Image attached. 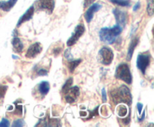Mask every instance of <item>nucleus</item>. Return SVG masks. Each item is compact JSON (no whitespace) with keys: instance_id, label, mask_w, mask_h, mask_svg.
I'll use <instances>...</instances> for the list:
<instances>
[{"instance_id":"obj_1","label":"nucleus","mask_w":154,"mask_h":127,"mask_svg":"<svg viewBox=\"0 0 154 127\" xmlns=\"http://www.w3.org/2000/svg\"><path fill=\"white\" fill-rule=\"evenodd\" d=\"M122 31L123 27L117 23L111 28L104 27L99 31V39L107 44H113Z\"/></svg>"},{"instance_id":"obj_2","label":"nucleus","mask_w":154,"mask_h":127,"mask_svg":"<svg viewBox=\"0 0 154 127\" xmlns=\"http://www.w3.org/2000/svg\"><path fill=\"white\" fill-rule=\"evenodd\" d=\"M112 100L114 103L117 104L120 102L130 105L132 103V94L130 90L126 85H123L117 90H114L111 94Z\"/></svg>"},{"instance_id":"obj_3","label":"nucleus","mask_w":154,"mask_h":127,"mask_svg":"<svg viewBox=\"0 0 154 127\" xmlns=\"http://www.w3.org/2000/svg\"><path fill=\"white\" fill-rule=\"evenodd\" d=\"M114 76L116 79H120L129 85L132 82V76L131 74L130 69L129 65L126 63H122L117 66Z\"/></svg>"},{"instance_id":"obj_4","label":"nucleus","mask_w":154,"mask_h":127,"mask_svg":"<svg viewBox=\"0 0 154 127\" xmlns=\"http://www.w3.org/2000/svg\"><path fill=\"white\" fill-rule=\"evenodd\" d=\"M98 58L101 64L105 66L110 65L114 58V53H113L112 49L107 46L102 47L99 50Z\"/></svg>"},{"instance_id":"obj_5","label":"nucleus","mask_w":154,"mask_h":127,"mask_svg":"<svg viewBox=\"0 0 154 127\" xmlns=\"http://www.w3.org/2000/svg\"><path fill=\"white\" fill-rule=\"evenodd\" d=\"M150 55L149 52H145V53L138 54V58H137V67L140 71L145 74V71L147 70V67L150 63Z\"/></svg>"},{"instance_id":"obj_6","label":"nucleus","mask_w":154,"mask_h":127,"mask_svg":"<svg viewBox=\"0 0 154 127\" xmlns=\"http://www.w3.org/2000/svg\"><path fill=\"white\" fill-rule=\"evenodd\" d=\"M85 32V26L83 23L78 24L75 28V31L72 33L71 37H69V40H67V46H72L74 44L78 42V40H79L80 37L84 34V33Z\"/></svg>"},{"instance_id":"obj_7","label":"nucleus","mask_w":154,"mask_h":127,"mask_svg":"<svg viewBox=\"0 0 154 127\" xmlns=\"http://www.w3.org/2000/svg\"><path fill=\"white\" fill-rule=\"evenodd\" d=\"M35 4L38 10H45L48 13H51L55 7V0H37Z\"/></svg>"},{"instance_id":"obj_8","label":"nucleus","mask_w":154,"mask_h":127,"mask_svg":"<svg viewBox=\"0 0 154 127\" xmlns=\"http://www.w3.org/2000/svg\"><path fill=\"white\" fill-rule=\"evenodd\" d=\"M80 95V89L78 86L71 87L65 94V100L68 103L75 102Z\"/></svg>"},{"instance_id":"obj_9","label":"nucleus","mask_w":154,"mask_h":127,"mask_svg":"<svg viewBox=\"0 0 154 127\" xmlns=\"http://www.w3.org/2000/svg\"><path fill=\"white\" fill-rule=\"evenodd\" d=\"M42 43H39V42H36V43H34L29 47L25 56L27 58H35L38 55H39L42 52Z\"/></svg>"},{"instance_id":"obj_10","label":"nucleus","mask_w":154,"mask_h":127,"mask_svg":"<svg viewBox=\"0 0 154 127\" xmlns=\"http://www.w3.org/2000/svg\"><path fill=\"white\" fill-rule=\"evenodd\" d=\"M102 8V5L99 3H93L90 6H89L88 9L84 13V18L87 22H90L93 19L94 13H96L98 10H99Z\"/></svg>"},{"instance_id":"obj_11","label":"nucleus","mask_w":154,"mask_h":127,"mask_svg":"<svg viewBox=\"0 0 154 127\" xmlns=\"http://www.w3.org/2000/svg\"><path fill=\"white\" fill-rule=\"evenodd\" d=\"M113 13H114V16H115L116 22L117 24L120 25L121 26H125L127 22V13L123 10H120L119 9L115 8L113 10Z\"/></svg>"},{"instance_id":"obj_12","label":"nucleus","mask_w":154,"mask_h":127,"mask_svg":"<svg viewBox=\"0 0 154 127\" xmlns=\"http://www.w3.org/2000/svg\"><path fill=\"white\" fill-rule=\"evenodd\" d=\"M34 11H35V7L34 5L30 6L29 8L27 9L26 11L20 16V18L18 20L17 24V27H19L22 25L23 23H24L26 21H29V19H31L32 18L33 14H34Z\"/></svg>"},{"instance_id":"obj_13","label":"nucleus","mask_w":154,"mask_h":127,"mask_svg":"<svg viewBox=\"0 0 154 127\" xmlns=\"http://www.w3.org/2000/svg\"><path fill=\"white\" fill-rule=\"evenodd\" d=\"M11 44L13 46V49L15 52H17V53H21L23 52V44L21 40L17 36L14 37V38L11 40Z\"/></svg>"},{"instance_id":"obj_14","label":"nucleus","mask_w":154,"mask_h":127,"mask_svg":"<svg viewBox=\"0 0 154 127\" xmlns=\"http://www.w3.org/2000/svg\"><path fill=\"white\" fill-rule=\"evenodd\" d=\"M17 0H8V1H0V10L8 12L15 5Z\"/></svg>"},{"instance_id":"obj_15","label":"nucleus","mask_w":154,"mask_h":127,"mask_svg":"<svg viewBox=\"0 0 154 127\" xmlns=\"http://www.w3.org/2000/svg\"><path fill=\"white\" fill-rule=\"evenodd\" d=\"M138 41H139V38L138 37H134L132 40H131V43L129 44V49H128V52H127V56H126V59L127 61H130L132 59V55H133V52L135 51V47L138 45Z\"/></svg>"},{"instance_id":"obj_16","label":"nucleus","mask_w":154,"mask_h":127,"mask_svg":"<svg viewBox=\"0 0 154 127\" xmlns=\"http://www.w3.org/2000/svg\"><path fill=\"white\" fill-rule=\"evenodd\" d=\"M50 91V84L47 81H43L38 85V91L42 95L45 96Z\"/></svg>"},{"instance_id":"obj_17","label":"nucleus","mask_w":154,"mask_h":127,"mask_svg":"<svg viewBox=\"0 0 154 127\" xmlns=\"http://www.w3.org/2000/svg\"><path fill=\"white\" fill-rule=\"evenodd\" d=\"M81 61H82V60L81 59H77V60H71L69 62H68L67 67L68 68H69V72H70L71 73H73V72L75 71V69H76V67L81 64Z\"/></svg>"},{"instance_id":"obj_18","label":"nucleus","mask_w":154,"mask_h":127,"mask_svg":"<svg viewBox=\"0 0 154 127\" xmlns=\"http://www.w3.org/2000/svg\"><path fill=\"white\" fill-rule=\"evenodd\" d=\"M111 2L122 7H129L131 5L130 0H110Z\"/></svg>"},{"instance_id":"obj_19","label":"nucleus","mask_w":154,"mask_h":127,"mask_svg":"<svg viewBox=\"0 0 154 127\" xmlns=\"http://www.w3.org/2000/svg\"><path fill=\"white\" fill-rule=\"evenodd\" d=\"M127 108L124 105H120L117 107V114L120 117H124L127 114Z\"/></svg>"},{"instance_id":"obj_20","label":"nucleus","mask_w":154,"mask_h":127,"mask_svg":"<svg viewBox=\"0 0 154 127\" xmlns=\"http://www.w3.org/2000/svg\"><path fill=\"white\" fill-rule=\"evenodd\" d=\"M72 83H73V79L71 77L66 81V83H65L64 85L63 86V88H62V92H63V94H65L68 91H69V88L72 87Z\"/></svg>"},{"instance_id":"obj_21","label":"nucleus","mask_w":154,"mask_h":127,"mask_svg":"<svg viewBox=\"0 0 154 127\" xmlns=\"http://www.w3.org/2000/svg\"><path fill=\"white\" fill-rule=\"evenodd\" d=\"M147 11L150 16L153 14V0H147Z\"/></svg>"},{"instance_id":"obj_22","label":"nucleus","mask_w":154,"mask_h":127,"mask_svg":"<svg viewBox=\"0 0 154 127\" xmlns=\"http://www.w3.org/2000/svg\"><path fill=\"white\" fill-rule=\"evenodd\" d=\"M7 90H8L7 86L0 85V100H2L3 99H4Z\"/></svg>"},{"instance_id":"obj_23","label":"nucleus","mask_w":154,"mask_h":127,"mask_svg":"<svg viewBox=\"0 0 154 127\" xmlns=\"http://www.w3.org/2000/svg\"><path fill=\"white\" fill-rule=\"evenodd\" d=\"M24 123H25V122H24L23 120L18 119V120H16L14 121L13 124H12V126L13 127H15V126L21 127V126H23Z\"/></svg>"},{"instance_id":"obj_24","label":"nucleus","mask_w":154,"mask_h":127,"mask_svg":"<svg viewBox=\"0 0 154 127\" xmlns=\"http://www.w3.org/2000/svg\"><path fill=\"white\" fill-rule=\"evenodd\" d=\"M10 126V121L6 118H3L0 122V127H8Z\"/></svg>"},{"instance_id":"obj_25","label":"nucleus","mask_w":154,"mask_h":127,"mask_svg":"<svg viewBox=\"0 0 154 127\" xmlns=\"http://www.w3.org/2000/svg\"><path fill=\"white\" fill-rule=\"evenodd\" d=\"M64 55L65 57H66V59L68 60H73V56H72V55L71 54L70 52V50L69 49H66V51L64 52Z\"/></svg>"},{"instance_id":"obj_26","label":"nucleus","mask_w":154,"mask_h":127,"mask_svg":"<svg viewBox=\"0 0 154 127\" xmlns=\"http://www.w3.org/2000/svg\"><path fill=\"white\" fill-rule=\"evenodd\" d=\"M15 113L18 115L22 114V105H18L16 103V108H15Z\"/></svg>"},{"instance_id":"obj_27","label":"nucleus","mask_w":154,"mask_h":127,"mask_svg":"<svg viewBox=\"0 0 154 127\" xmlns=\"http://www.w3.org/2000/svg\"><path fill=\"white\" fill-rule=\"evenodd\" d=\"M96 0H84V7L86 8V7H88L89 6L91 5L93 3H94V1Z\"/></svg>"},{"instance_id":"obj_28","label":"nucleus","mask_w":154,"mask_h":127,"mask_svg":"<svg viewBox=\"0 0 154 127\" xmlns=\"http://www.w3.org/2000/svg\"><path fill=\"white\" fill-rule=\"evenodd\" d=\"M37 74L38 76H46L48 74V71L45 69H38L37 71Z\"/></svg>"},{"instance_id":"obj_29","label":"nucleus","mask_w":154,"mask_h":127,"mask_svg":"<svg viewBox=\"0 0 154 127\" xmlns=\"http://www.w3.org/2000/svg\"><path fill=\"white\" fill-rule=\"evenodd\" d=\"M102 101H103V102H105L107 101V94L105 88H102Z\"/></svg>"},{"instance_id":"obj_30","label":"nucleus","mask_w":154,"mask_h":127,"mask_svg":"<svg viewBox=\"0 0 154 127\" xmlns=\"http://www.w3.org/2000/svg\"><path fill=\"white\" fill-rule=\"evenodd\" d=\"M62 52V48L58 47V48H56V49H54V51H53V53L54 54V55H55V56H57L58 55H60V52Z\"/></svg>"},{"instance_id":"obj_31","label":"nucleus","mask_w":154,"mask_h":127,"mask_svg":"<svg viewBox=\"0 0 154 127\" xmlns=\"http://www.w3.org/2000/svg\"><path fill=\"white\" fill-rule=\"evenodd\" d=\"M137 108H138V113L141 114V111H142V108H143V104H142V103H140V102L137 103Z\"/></svg>"},{"instance_id":"obj_32","label":"nucleus","mask_w":154,"mask_h":127,"mask_svg":"<svg viewBox=\"0 0 154 127\" xmlns=\"http://www.w3.org/2000/svg\"><path fill=\"white\" fill-rule=\"evenodd\" d=\"M140 7H141V3L138 1V2H137L136 4H135V5L134 6L133 10H134V11H136V10H138V9L140 8Z\"/></svg>"},{"instance_id":"obj_33","label":"nucleus","mask_w":154,"mask_h":127,"mask_svg":"<svg viewBox=\"0 0 154 127\" xmlns=\"http://www.w3.org/2000/svg\"><path fill=\"white\" fill-rule=\"evenodd\" d=\"M144 115H145V112L144 111V113H143V116L141 117V119H138V120H139V121H142L143 120H144Z\"/></svg>"},{"instance_id":"obj_34","label":"nucleus","mask_w":154,"mask_h":127,"mask_svg":"<svg viewBox=\"0 0 154 127\" xmlns=\"http://www.w3.org/2000/svg\"><path fill=\"white\" fill-rule=\"evenodd\" d=\"M12 57H13V58H14V59H17V58H18V57H17V56H15L14 55H12Z\"/></svg>"},{"instance_id":"obj_35","label":"nucleus","mask_w":154,"mask_h":127,"mask_svg":"<svg viewBox=\"0 0 154 127\" xmlns=\"http://www.w3.org/2000/svg\"><path fill=\"white\" fill-rule=\"evenodd\" d=\"M64 1H70L71 0H64Z\"/></svg>"}]
</instances>
